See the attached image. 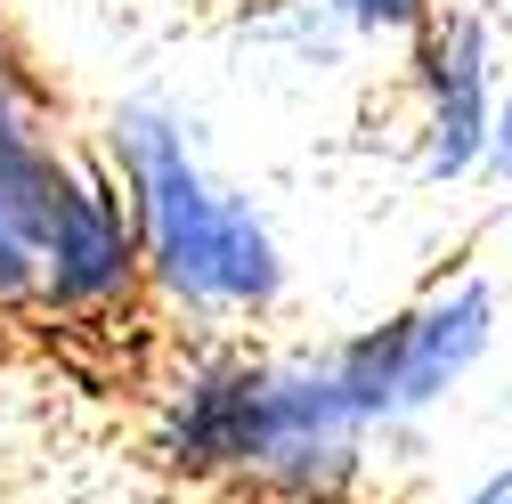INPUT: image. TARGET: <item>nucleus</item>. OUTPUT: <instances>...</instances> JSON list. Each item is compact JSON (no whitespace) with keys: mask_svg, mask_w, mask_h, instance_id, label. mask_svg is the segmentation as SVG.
Returning a JSON list of instances; mask_svg holds the SVG:
<instances>
[{"mask_svg":"<svg viewBox=\"0 0 512 504\" xmlns=\"http://www.w3.org/2000/svg\"><path fill=\"white\" fill-rule=\"evenodd\" d=\"M147 293V244H139V212L122 196V179L98 147L66 155V179H57V204L41 228V318L66 326H106Z\"/></svg>","mask_w":512,"mask_h":504,"instance_id":"20e7f679","label":"nucleus"},{"mask_svg":"<svg viewBox=\"0 0 512 504\" xmlns=\"http://www.w3.org/2000/svg\"><path fill=\"white\" fill-rule=\"evenodd\" d=\"M74 139L57 131L41 82L17 49H0V309H33L41 293V228L57 204Z\"/></svg>","mask_w":512,"mask_h":504,"instance_id":"423d86ee","label":"nucleus"},{"mask_svg":"<svg viewBox=\"0 0 512 504\" xmlns=\"http://www.w3.org/2000/svg\"><path fill=\"white\" fill-rule=\"evenodd\" d=\"M204 122L163 90H131L106 106L98 155L114 163L122 196L139 212L147 244V293L187 318L196 334H228L252 318H277L293 293L285 236L252 187L204 163Z\"/></svg>","mask_w":512,"mask_h":504,"instance_id":"f257e3e1","label":"nucleus"},{"mask_svg":"<svg viewBox=\"0 0 512 504\" xmlns=\"http://www.w3.org/2000/svg\"><path fill=\"white\" fill-rule=\"evenodd\" d=\"M358 49H415L447 0H317Z\"/></svg>","mask_w":512,"mask_h":504,"instance_id":"6e6552de","label":"nucleus"},{"mask_svg":"<svg viewBox=\"0 0 512 504\" xmlns=\"http://www.w3.org/2000/svg\"><path fill=\"white\" fill-rule=\"evenodd\" d=\"M496 334H504L496 277L488 269H456L431 293H415L407 309L342 334L326 358H334V383H342V399H350V415L366 431H407L431 407H447L488 366Z\"/></svg>","mask_w":512,"mask_h":504,"instance_id":"f03ea898","label":"nucleus"},{"mask_svg":"<svg viewBox=\"0 0 512 504\" xmlns=\"http://www.w3.org/2000/svg\"><path fill=\"white\" fill-rule=\"evenodd\" d=\"M504 261H512V220H504Z\"/></svg>","mask_w":512,"mask_h":504,"instance_id":"9b49d317","label":"nucleus"},{"mask_svg":"<svg viewBox=\"0 0 512 504\" xmlns=\"http://www.w3.org/2000/svg\"><path fill=\"white\" fill-rule=\"evenodd\" d=\"M480 187H504V196H512V82H504V106H496V139H488Z\"/></svg>","mask_w":512,"mask_h":504,"instance_id":"1a4fd4ad","label":"nucleus"},{"mask_svg":"<svg viewBox=\"0 0 512 504\" xmlns=\"http://www.w3.org/2000/svg\"><path fill=\"white\" fill-rule=\"evenodd\" d=\"M407 98H415V179L423 187H472L488 171L496 106H504V25L488 0H447L431 33L407 49Z\"/></svg>","mask_w":512,"mask_h":504,"instance_id":"7ed1b4c3","label":"nucleus"},{"mask_svg":"<svg viewBox=\"0 0 512 504\" xmlns=\"http://www.w3.org/2000/svg\"><path fill=\"white\" fill-rule=\"evenodd\" d=\"M236 33L261 49L269 66H285V74H317V82L342 74L350 49H358L326 9H317V0H244V9H236Z\"/></svg>","mask_w":512,"mask_h":504,"instance_id":"0eeeda50","label":"nucleus"},{"mask_svg":"<svg viewBox=\"0 0 512 504\" xmlns=\"http://www.w3.org/2000/svg\"><path fill=\"white\" fill-rule=\"evenodd\" d=\"M366 423L350 415L326 350H261V399H252V456L244 480L269 496H334L366 464Z\"/></svg>","mask_w":512,"mask_h":504,"instance_id":"39448f33","label":"nucleus"},{"mask_svg":"<svg viewBox=\"0 0 512 504\" xmlns=\"http://www.w3.org/2000/svg\"><path fill=\"white\" fill-rule=\"evenodd\" d=\"M456 504H512V456H504V464H488V472H480Z\"/></svg>","mask_w":512,"mask_h":504,"instance_id":"9d476101","label":"nucleus"}]
</instances>
